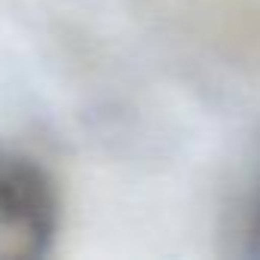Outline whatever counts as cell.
<instances>
[{
    "label": "cell",
    "mask_w": 260,
    "mask_h": 260,
    "mask_svg": "<svg viewBox=\"0 0 260 260\" xmlns=\"http://www.w3.org/2000/svg\"><path fill=\"white\" fill-rule=\"evenodd\" d=\"M55 226L58 196L52 178L34 159L0 150V260L43 257Z\"/></svg>",
    "instance_id": "1"
},
{
    "label": "cell",
    "mask_w": 260,
    "mask_h": 260,
    "mask_svg": "<svg viewBox=\"0 0 260 260\" xmlns=\"http://www.w3.org/2000/svg\"><path fill=\"white\" fill-rule=\"evenodd\" d=\"M248 254L260 257V187H257V196H254V205L248 214Z\"/></svg>",
    "instance_id": "2"
}]
</instances>
